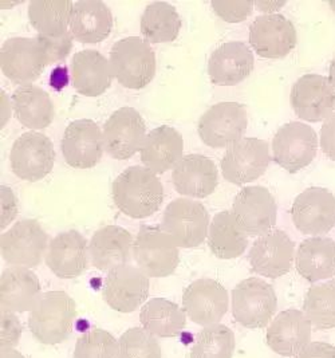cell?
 I'll return each mask as SVG.
<instances>
[{
  "label": "cell",
  "mask_w": 335,
  "mask_h": 358,
  "mask_svg": "<svg viewBox=\"0 0 335 358\" xmlns=\"http://www.w3.org/2000/svg\"><path fill=\"white\" fill-rule=\"evenodd\" d=\"M113 201L131 219H145L160 210L164 188L160 179L141 165L129 166L114 180Z\"/></svg>",
  "instance_id": "1"
},
{
  "label": "cell",
  "mask_w": 335,
  "mask_h": 358,
  "mask_svg": "<svg viewBox=\"0 0 335 358\" xmlns=\"http://www.w3.org/2000/svg\"><path fill=\"white\" fill-rule=\"evenodd\" d=\"M160 227L175 241L177 247L196 248L207 239L209 215L200 201L180 197L165 208Z\"/></svg>",
  "instance_id": "5"
},
{
  "label": "cell",
  "mask_w": 335,
  "mask_h": 358,
  "mask_svg": "<svg viewBox=\"0 0 335 358\" xmlns=\"http://www.w3.org/2000/svg\"><path fill=\"white\" fill-rule=\"evenodd\" d=\"M248 258L254 273L278 279L290 273L295 258V245L286 232L271 229L256 239Z\"/></svg>",
  "instance_id": "20"
},
{
  "label": "cell",
  "mask_w": 335,
  "mask_h": 358,
  "mask_svg": "<svg viewBox=\"0 0 335 358\" xmlns=\"http://www.w3.org/2000/svg\"><path fill=\"white\" fill-rule=\"evenodd\" d=\"M278 298L270 283L259 278L241 280L232 290V314L247 329H262L271 322Z\"/></svg>",
  "instance_id": "6"
},
{
  "label": "cell",
  "mask_w": 335,
  "mask_h": 358,
  "mask_svg": "<svg viewBox=\"0 0 335 358\" xmlns=\"http://www.w3.org/2000/svg\"><path fill=\"white\" fill-rule=\"evenodd\" d=\"M42 296L39 279L26 267H10L0 277V306L11 313L31 311Z\"/></svg>",
  "instance_id": "27"
},
{
  "label": "cell",
  "mask_w": 335,
  "mask_h": 358,
  "mask_svg": "<svg viewBox=\"0 0 335 358\" xmlns=\"http://www.w3.org/2000/svg\"><path fill=\"white\" fill-rule=\"evenodd\" d=\"M184 155V140L180 131L162 125L146 134L141 148V162L156 175L173 169Z\"/></svg>",
  "instance_id": "30"
},
{
  "label": "cell",
  "mask_w": 335,
  "mask_h": 358,
  "mask_svg": "<svg viewBox=\"0 0 335 358\" xmlns=\"http://www.w3.org/2000/svg\"><path fill=\"white\" fill-rule=\"evenodd\" d=\"M297 358H335V346L327 342H310Z\"/></svg>",
  "instance_id": "46"
},
{
  "label": "cell",
  "mask_w": 335,
  "mask_h": 358,
  "mask_svg": "<svg viewBox=\"0 0 335 358\" xmlns=\"http://www.w3.org/2000/svg\"><path fill=\"white\" fill-rule=\"evenodd\" d=\"M1 197V213H0V228L1 231L14 220L17 215V200L13 189L7 185L0 187Z\"/></svg>",
  "instance_id": "44"
},
{
  "label": "cell",
  "mask_w": 335,
  "mask_h": 358,
  "mask_svg": "<svg viewBox=\"0 0 335 358\" xmlns=\"http://www.w3.org/2000/svg\"><path fill=\"white\" fill-rule=\"evenodd\" d=\"M76 317L77 306L69 294L48 292L30 311L29 327L41 343L58 345L70 338Z\"/></svg>",
  "instance_id": "2"
},
{
  "label": "cell",
  "mask_w": 335,
  "mask_h": 358,
  "mask_svg": "<svg viewBox=\"0 0 335 358\" xmlns=\"http://www.w3.org/2000/svg\"><path fill=\"white\" fill-rule=\"evenodd\" d=\"M313 325L304 311L288 309L279 313L267 329V343L282 357H295L311 342Z\"/></svg>",
  "instance_id": "23"
},
{
  "label": "cell",
  "mask_w": 335,
  "mask_h": 358,
  "mask_svg": "<svg viewBox=\"0 0 335 358\" xmlns=\"http://www.w3.org/2000/svg\"><path fill=\"white\" fill-rule=\"evenodd\" d=\"M175 189L180 195L204 199L215 192L219 172L215 163L203 155H187L172 172Z\"/></svg>",
  "instance_id": "25"
},
{
  "label": "cell",
  "mask_w": 335,
  "mask_h": 358,
  "mask_svg": "<svg viewBox=\"0 0 335 358\" xmlns=\"http://www.w3.org/2000/svg\"><path fill=\"white\" fill-rule=\"evenodd\" d=\"M291 108L307 122L327 120L335 109V89L329 78L306 74L294 83L290 94Z\"/></svg>",
  "instance_id": "17"
},
{
  "label": "cell",
  "mask_w": 335,
  "mask_h": 358,
  "mask_svg": "<svg viewBox=\"0 0 335 358\" xmlns=\"http://www.w3.org/2000/svg\"><path fill=\"white\" fill-rule=\"evenodd\" d=\"M10 162L19 179L39 181L52 171L55 150L51 140L39 131H27L16 138L11 148Z\"/></svg>",
  "instance_id": "12"
},
{
  "label": "cell",
  "mask_w": 335,
  "mask_h": 358,
  "mask_svg": "<svg viewBox=\"0 0 335 358\" xmlns=\"http://www.w3.org/2000/svg\"><path fill=\"white\" fill-rule=\"evenodd\" d=\"M320 148L330 160L335 162V113L325 121L320 129Z\"/></svg>",
  "instance_id": "45"
},
{
  "label": "cell",
  "mask_w": 335,
  "mask_h": 358,
  "mask_svg": "<svg viewBox=\"0 0 335 358\" xmlns=\"http://www.w3.org/2000/svg\"><path fill=\"white\" fill-rule=\"evenodd\" d=\"M0 325V348H15L23 333V326L15 313L1 310Z\"/></svg>",
  "instance_id": "43"
},
{
  "label": "cell",
  "mask_w": 335,
  "mask_h": 358,
  "mask_svg": "<svg viewBox=\"0 0 335 358\" xmlns=\"http://www.w3.org/2000/svg\"><path fill=\"white\" fill-rule=\"evenodd\" d=\"M111 66L114 78L127 89L140 90L156 76V54L140 36H128L113 45Z\"/></svg>",
  "instance_id": "3"
},
{
  "label": "cell",
  "mask_w": 335,
  "mask_h": 358,
  "mask_svg": "<svg viewBox=\"0 0 335 358\" xmlns=\"http://www.w3.org/2000/svg\"><path fill=\"white\" fill-rule=\"evenodd\" d=\"M112 29V10L104 1L80 0L73 4L70 33L80 43L97 45L111 35Z\"/></svg>",
  "instance_id": "28"
},
{
  "label": "cell",
  "mask_w": 335,
  "mask_h": 358,
  "mask_svg": "<svg viewBox=\"0 0 335 358\" xmlns=\"http://www.w3.org/2000/svg\"><path fill=\"white\" fill-rule=\"evenodd\" d=\"M118 358H161L160 343L144 327H131L118 340Z\"/></svg>",
  "instance_id": "39"
},
{
  "label": "cell",
  "mask_w": 335,
  "mask_h": 358,
  "mask_svg": "<svg viewBox=\"0 0 335 358\" xmlns=\"http://www.w3.org/2000/svg\"><path fill=\"white\" fill-rule=\"evenodd\" d=\"M48 65V54L36 38H10L0 49V69L16 85H32Z\"/></svg>",
  "instance_id": "8"
},
{
  "label": "cell",
  "mask_w": 335,
  "mask_h": 358,
  "mask_svg": "<svg viewBox=\"0 0 335 358\" xmlns=\"http://www.w3.org/2000/svg\"><path fill=\"white\" fill-rule=\"evenodd\" d=\"M149 295V277L131 264H122L111 270L105 278L102 296L113 310L131 313L138 309Z\"/></svg>",
  "instance_id": "16"
},
{
  "label": "cell",
  "mask_w": 335,
  "mask_h": 358,
  "mask_svg": "<svg viewBox=\"0 0 335 358\" xmlns=\"http://www.w3.org/2000/svg\"><path fill=\"white\" fill-rule=\"evenodd\" d=\"M271 162L269 144L260 138L248 137L228 147L220 168L224 179L235 185H244L259 179Z\"/></svg>",
  "instance_id": "11"
},
{
  "label": "cell",
  "mask_w": 335,
  "mask_h": 358,
  "mask_svg": "<svg viewBox=\"0 0 335 358\" xmlns=\"http://www.w3.org/2000/svg\"><path fill=\"white\" fill-rule=\"evenodd\" d=\"M276 201L266 187H244L234 200L232 215L247 236H262L276 224Z\"/></svg>",
  "instance_id": "14"
},
{
  "label": "cell",
  "mask_w": 335,
  "mask_h": 358,
  "mask_svg": "<svg viewBox=\"0 0 335 358\" xmlns=\"http://www.w3.org/2000/svg\"><path fill=\"white\" fill-rule=\"evenodd\" d=\"M89 245L78 231L70 229L57 235L48 245L46 264L61 279L80 277L89 266Z\"/></svg>",
  "instance_id": "22"
},
{
  "label": "cell",
  "mask_w": 335,
  "mask_h": 358,
  "mask_svg": "<svg viewBox=\"0 0 335 358\" xmlns=\"http://www.w3.org/2000/svg\"><path fill=\"white\" fill-rule=\"evenodd\" d=\"M73 4L74 3L70 0H32L29 4V19L32 27L38 33L48 36L67 33Z\"/></svg>",
  "instance_id": "36"
},
{
  "label": "cell",
  "mask_w": 335,
  "mask_h": 358,
  "mask_svg": "<svg viewBox=\"0 0 335 358\" xmlns=\"http://www.w3.org/2000/svg\"><path fill=\"white\" fill-rule=\"evenodd\" d=\"M181 24V17L171 3L153 1L141 17V33L149 43H168L178 36Z\"/></svg>",
  "instance_id": "35"
},
{
  "label": "cell",
  "mask_w": 335,
  "mask_h": 358,
  "mask_svg": "<svg viewBox=\"0 0 335 358\" xmlns=\"http://www.w3.org/2000/svg\"><path fill=\"white\" fill-rule=\"evenodd\" d=\"M317 150V133L299 121L283 125L272 140L273 162L290 173H297L313 163Z\"/></svg>",
  "instance_id": "10"
},
{
  "label": "cell",
  "mask_w": 335,
  "mask_h": 358,
  "mask_svg": "<svg viewBox=\"0 0 335 358\" xmlns=\"http://www.w3.org/2000/svg\"><path fill=\"white\" fill-rule=\"evenodd\" d=\"M208 247L219 259H235L248 247V236L238 226L232 212L218 213L208 231Z\"/></svg>",
  "instance_id": "34"
},
{
  "label": "cell",
  "mask_w": 335,
  "mask_h": 358,
  "mask_svg": "<svg viewBox=\"0 0 335 358\" xmlns=\"http://www.w3.org/2000/svg\"><path fill=\"white\" fill-rule=\"evenodd\" d=\"M304 313L318 330L335 327V280L314 285L304 296Z\"/></svg>",
  "instance_id": "37"
},
{
  "label": "cell",
  "mask_w": 335,
  "mask_h": 358,
  "mask_svg": "<svg viewBox=\"0 0 335 358\" xmlns=\"http://www.w3.org/2000/svg\"><path fill=\"white\" fill-rule=\"evenodd\" d=\"M104 136L94 121L83 118L67 125L62 137L64 162L77 169H89L101 162Z\"/></svg>",
  "instance_id": "21"
},
{
  "label": "cell",
  "mask_w": 335,
  "mask_h": 358,
  "mask_svg": "<svg viewBox=\"0 0 335 358\" xmlns=\"http://www.w3.org/2000/svg\"><path fill=\"white\" fill-rule=\"evenodd\" d=\"M255 59L251 49L239 41L225 42L215 50L208 61V74L212 83L235 86L254 70Z\"/></svg>",
  "instance_id": "24"
},
{
  "label": "cell",
  "mask_w": 335,
  "mask_h": 358,
  "mask_svg": "<svg viewBox=\"0 0 335 358\" xmlns=\"http://www.w3.org/2000/svg\"><path fill=\"white\" fill-rule=\"evenodd\" d=\"M235 352V334L228 326L204 327L196 337L191 358H232Z\"/></svg>",
  "instance_id": "38"
},
{
  "label": "cell",
  "mask_w": 335,
  "mask_h": 358,
  "mask_svg": "<svg viewBox=\"0 0 335 358\" xmlns=\"http://www.w3.org/2000/svg\"><path fill=\"white\" fill-rule=\"evenodd\" d=\"M297 30L282 14H264L250 26V45L256 54L267 59H280L297 46Z\"/></svg>",
  "instance_id": "18"
},
{
  "label": "cell",
  "mask_w": 335,
  "mask_h": 358,
  "mask_svg": "<svg viewBox=\"0 0 335 358\" xmlns=\"http://www.w3.org/2000/svg\"><path fill=\"white\" fill-rule=\"evenodd\" d=\"M329 81L333 85V87L335 89V58L332 61V65H330V70H329Z\"/></svg>",
  "instance_id": "49"
},
{
  "label": "cell",
  "mask_w": 335,
  "mask_h": 358,
  "mask_svg": "<svg viewBox=\"0 0 335 358\" xmlns=\"http://www.w3.org/2000/svg\"><path fill=\"white\" fill-rule=\"evenodd\" d=\"M329 6L332 7V10L335 13V1H329Z\"/></svg>",
  "instance_id": "50"
},
{
  "label": "cell",
  "mask_w": 335,
  "mask_h": 358,
  "mask_svg": "<svg viewBox=\"0 0 335 358\" xmlns=\"http://www.w3.org/2000/svg\"><path fill=\"white\" fill-rule=\"evenodd\" d=\"M36 39L46 51L50 65L64 61L73 49V42H74V36L70 31L58 36H48V35L38 34Z\"/></svg>",
  "instance_id": "41"
},
{
  "label": "cell",
  "mask_w": 335,
  "mask_h": 358,
  "mask_svg": "<svg viewBox=\"0 0 335 358\" xmlns=\"http://www.w3.org/2000/svg\"><path fill=\"white\" fill-rule=\"evenodd\" d=\"M297 271L310 283L335 277V242L315 236L304 241L295 257Z\"/></svg>",
  "instance_id": "31"
},
{
  "label": "cell",
  "mask_w": 335,
  "mask_h": 358,
  "mask_svg": "<svg viewBox=\"0 0 335 358\" xmlns=\"http://www.w3.org/2000/svg\"><path fill=\"white\" fill-rule=\"evenodd\" d=\"M104 147L115 160H128L144 145L146 125L136 109L124 106L108 118L104 125Z\"/></svg>",
  "instance_id": "13"
},
{
  "label": "cell",
  "mask_w": 335,
  "mask_h": 358,
  "mask_svg": "<svg viewBox=\"0 0 335 358\" xmlns=\"http://www.w3.org/2000/svg\"><path fill=\"white\" fill-rule=\"evenodd\" d=\"M130 232L120 226H106L98 229L89 245L92 264L101 271L128 264L133 250Z\"/></svg>",
  "instance_id": "29"
},
{
  "label": "cell",
  "mask_w": 335,
  "mask_h": 358,
  "mask_svg": "<svg viewBox=\"0 0 335 358\" xmlns=\"http://www.w3.org/2000/svg\"><path fill=\"white\" fill-rule=\"evenodd\" d=\"M228 292L215 279L203 278L192 282L183 294L185 314L196 325H216L228 311Z\"/></svg>",
  "instance_id": "19"
},
{
  "label": "cell",
  "mask_w": 335,
  "mask_h": 358,
  "mask_svg": "<svg viewBox=\"0 0 335 358\" xmlns=\"http://www.w3.org/2000/svg\"><path fill=\"white\" fill-rule=\"evenodd\" d=\"M0 358H26L15 348H0Z\"/></svg>",
  "instance_id": "48"
},
{
  "label": "cell",
  "mask_w": 335,
  "mask_h": 358,
  "mask_svg": "<svg viewBox=\"0 0 335 358\" xmlns=\"http://www.w3.org/2000/svg\"><path fill=\"white\" fill-rule=\"evenodd\" d=\"M140 321L145 330L152 336L172 338L184 330L187 325V314L172 301L153 298L143 306Z\"/></svg>",
  "instance_id": "33"
},
{
  "label": "cell",
  "mask_w": 335,
  "mask_h": 358,
  "mask_svg": "<svg viewBox=\"0 0 335 358\" xmlns=\"http://www.w3.org/2000/svg\"><path fill=\"white\" fill-rule=\"evenodd\" d=\"M248 127L247 109L239 102H220L201 115L197 131L211 148H228L238 143Z\"/></svg>",
  "instance_id": "9"
},
{
  "label": "cell",
  "mask_w": 335,
  "mask_h": 358,
  "mask_svg": "<svg viewBox=\"0 0 335 358\" xmlns=\"http://www.w3.org/2000/svg\"><path fill=\"white\" fill-rule=\"evenodd\" d=\"M11 109L17 121L29 129H46L54 121L55 109L51 98L39 86L17 87L11 97Z\"/></svg>",
  "instance_id": "32"
},
{
  "label": "cell",
  "mask_w": 335,
  "mask_h": 358,
  "mask_svg": "<svg viewBox=\"0 0 335 358\" xmlns=\"http://www.w3.org/2000/svg\"><path fill=\"white\" fill-rule=\"evenodd\" d=\"M291 217L304 235H326L335 227V196L326 188H307L294 200Z\"/></svg>",
  "instance_id": "15"
},
{
  "label": "cell",
  "mask_w": 335,
  "mask_h": 358,
  "mask_svg": "<svg viewBox=\"0 0 335 358\" xmlns=\"http://www.w3.org/2000/svg\"><path fill=\"white\" fill-rule=\"evenodd\" d=\"M254 4L260 11H263L266 14H272L273 11H278L279 8H282L286 4V1H269V0L262 1L260 0V1H255Z\"/></svg>",
  "instance_id": "47"
},
{
  "label": "cell",
  "mask_w": 335,
  "mask_h": 358,
  "mask_svg": "<svg viewBox=\"0 0 335 358\" xmlns=\"http://www.w3.org/2000/svg\"><path fill=\"white\" fill-rule=\"evenodd\" d=\"M137 267L149 278L172 275L180 262L175 241L159 226H141L133 243Z\"/></svg>",
  "instance_id": "4"
},
{
  "label": "cell",
  "mask_w": 335,
  "mask_h": 358,
  "mask_svg": "<svg viewBox=\"0 0 335 358\" xmlns=\"http://www.w3.org/2000/svg\"><path fill=\"white\" fill-rule=\"evenodd\" d=\"M48 248V235L34 219L19 220L1 234V258L13 267L34 268L39 266Z\"/></svg>",
  "instance_id": "7"
},
{
  "label": "cell",
  "mask_w": 335,
  "mask_h": 358,
  "mask_svg": "<svg viewBox=\"0 0 335 358\" xmlns=\"http://www.w3.org/2000/svg\"><path fill=\"white\" fill-rule=\"evenodd\" d=\"M215 14L228 23H240L252 14L254 1H211Z\"/></svg>",
  "instance_id": "42"
},
{
  "label": "cell",
  "mask_w": 335,
  "mask_h": 358,
  "mask_svg": "<svg viewBox=\"0 0 335 358\" xmlns=\"http://www.w3.org/2000/svg\"><path fill=\"white\" fill-rule=\"evenodd\" d=\"M111 62L97 50H82L71 61V82L74 89L85 97L96 98L112 86Z\"/></svg>",
  "instance_id": "26"
},
{
  "label": "cell",
  "mask_w": 335,
  "mask_h": 358,
  "mask_svg": "<svg viewBox=\"0 0 335 358\" xmlns=\"http://www.w3.org/2000/svg\"><path fill=\"white\" fill-rule=\"evenodd\" d=\"M74 358H118V341L104 329H92L77 340Z\"/></svg>",
  "instance_id": "40"
}]
</instances>
